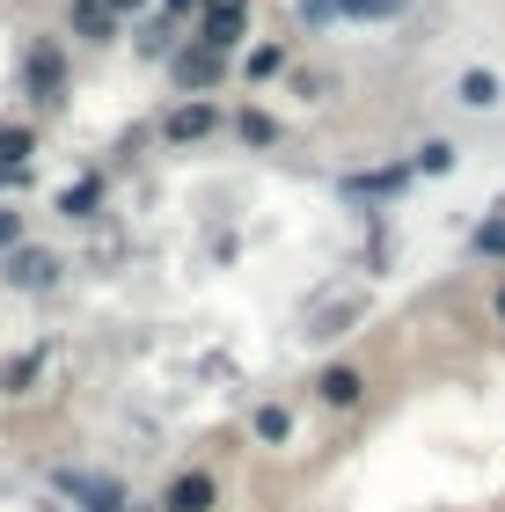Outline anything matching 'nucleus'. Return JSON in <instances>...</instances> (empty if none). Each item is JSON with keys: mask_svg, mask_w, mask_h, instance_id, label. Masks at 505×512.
<instances>
[{"mask_svg": "<svg viewBox=\"0 0 505 512\" xmlns=\"http://www.w3.org/2000/svg\"><path fill=\"white\" fill-rule=\"evenodd\" d=\"M22 103L37 110H59L66 96H74V66H66V44L59 37H30V52H22Z\"/></svg>", "mask_w": 505, "mask_h": 512, "instance_id": "f257e3e1", "label": "nucleus"}, {"mask_svg": "<svg viewBox=\"0 0 505 512\" xmlns=\"http://www.w3.org/2000/svg\"><path fill=\"white\" fill-rule=\"evenodd\" d=\"M169 66V81H176V96H220V88H227V74H235V59H227V52H213V44H176V52L162 59Z\"/></svg>", "mask_w": 505, "mask_h": 512, "instance_id": "f03ea898", "label": "nucleus"}, {"mask_svg": "<svg viewBox=\"0 0 505 512\" xmlns=\"http://www.w3.org/2000/svg\"><path fill=\"white\" fill-rule=\"evenodd\" d=\"M220 132H227L220 96H183L162 110V147H198V139H220Z\"/></svg>", "mask_w": 505, "mask_h": 512, "instance_id": "7ed1b4c3", "label": "nucleus"}, {"mask_svg": "<svg viewBox=\"0 0 505 512\" xmlns=\"http://www.w3.org/2000/svg\"><path fill=\"white\" fill-rule=\"evenodd\" d=\"M0 278H8L15 293H52L66 278V256L59 249H37V242H15L8 256H0Z\"/></svg>", "mask_w": 505, "mask_h": 512, "instance_id": "20e7f679", "label": "nucleus"}, {"mask_svg": "<svg viewBox=\"0 0 505 512\" xmlns=\"http://www.w3.org/2000/svg\"><path fill=\"white\" fill-rule=\"evenodd\" d=\"M66 37L88 44V52H110V44L125 37V15H110V0H74V8H66Z\"/></svg>", "mask_w": 505, "mask_h": 512, "instance_id": "39448f33", "label": "nucleus"}, {"mask_svg": "<svg viewBox=\"0 0 505 512\" xmlns=\"http://www.w3.org/2000/svg\"><path fill=\"white\" fill-rule=\"evenodd\" d=\"M154 512H220V476L213 469H176L162 483V505Z\"/></svg>", "mask_w": 505, "mask_h": 512, "instance_id": "423d86ee", "label": "nucleus"}, {"mask_svg": "<svg viewBox=\"0 0 505 512\" xmlns=\"http://www.w3.org/2000/svg\"><path fill=\"white\" fill-rule=\"evenodd\" d=\"M242 37H249V0H205V8H198V44L235 52Z\"/></svg>", "mask_w": 505, "mask_h": 512, "instance_id": "0eeeda50", "label": "nucleus"}, {"mask_svg": "<svg viewBox=\"0 0 505 512\" xmlns=\"http://www.w3.org/2000/svg\"><path fill=\"white\" fill-rule=\"evenodd\" d=\"M418 169L410 161H388V169H359V176H337V198H403Z\"/></svg>", "mask_w": 505, "mask_h": 512, "instance_id": "6e6552de", "label": "nucleus"}, {"mask_svg": "<svg viewBox=\"0 0 505 512\" xmlns=\"http://www.w3.org/2000/svg\"><path fill=\"white\" fill-rule=\"evenodd\" d=\"M315 403H323V410H359L366 403V366H352V359H330L323 366V374H315Z\"/></svg>", "mask_w": 505, "mask_h": 512, "instance_id": "1a4fd4ad", "label": "nucleus"}, {"mask_svg": "<svg viewBox=\"0 0 505 512\" xmlns=\"http://www.w3.org/2000/svg\"><path fill=\"white\" fill-rule=\"evenodd\" d=\"M293 74V52L279 37H264V44H249V59H242V81L249 88H271V81H286Z\"/></svg>", "mask_w": 505, "mask_h": 512, "instance_id": "9d476101", "label": "nucleus"}, {"mask_svg": "<svg viewBox=\"0 0 505 512\" xmlns=\"http://www.w3.org/2000/svg\"><path fill=\"white\" fill-rule=\"evenodd\" d=\"M103 198H110L103 169H88V176H74V183L59 191V220H96V213H103Z\"/></svg>", "mask_w": 505, "mask_h": 512, "instance_id": "9b49d317", "label": "nucleus"}, {"mask_svg": "<svg viewBox=\"0 0 505 512\" xmlns=\"http://www.w3.org/2000/svg\"><path fill=\"white\" fill-rule=\"evenodd\" d=\"M454 103H462V110H498L505 81L491 74V66H462V74H454Z\"/></svg>", "mask_w": 505, "mask_h": 512, "instance_id": "f8f14e48", "label": "nucleus"}, {"mask_svg": "<svg viewBox=\"0 0 505 512\" xmlns=\"http://www.w3.org/2000/svg\"><path fill=\"white\" fill-rule=\"evenodd\" d=\"M227 125H235V139H242V147H257V154H264V147H279V118H271L264 103H242Z\"/></svg>", "mask_w": 505, "mask_h": 512, "instance_id": "ddd939ff", "label": "nucleus"}, {"mask_svg": "<svg viewBox=\"0 0 505 512\" xmlns=\"http://www.w3.org/2000/svg\"><path fill=\"white\" fill-rule=\"evenodd\" d=\"M176 30H183V22H176V15H162V8H154V15H140V37H132V44H140V59H169L176 44H183Z\"/></svg>", "mask_w": 505, "mask_h": 512, "instance_id": "4468645a", "label": "nucleus"}, {"mask_svg": "<svg viewBox=\"0 0 505 512\" xmlns=\"http://www.w3.org/2000/svg\"><path fill=\"white\" fill-rule=\"evenodd\" d=\"M337 8V22H396V15H410L418 0H330Z\"/></svg>", "mask_w": 505, "mask_h": 512, "instance_id": "2eb2a0df", "label": "nucleus"}, {"mask_svg": "<svg viewBox=\"0 0 505 512\" xmlns=\"http://www.w3.org/2000/svg\"><path fill=\"white\" fill-rule=\"evenodd\" d=\"M249 432H257V447H286V439H293V410L286 403H257Z\"/></svg>", "mask_w": 505, "mask_h": 512, "instance_id": "dca6fc26", "label": "nucleus"}, {"mask_svg": "<svg viewBox=\"0 0 505 512\" xmlns=\"http://www.w3.org/2000/svg\"><path fill=\"white\" fill-rule=\"evenodd\" d=\"M30 154H37V125L8 118L0 125V161H8V169H30Z\"/></svg>", "mask_w": 505, "mask_h": 512, "instance_id": "f3484780", "label": "nucleus"}, {"mask_svg": "<svg viewBox=\"0 0 505 512\" xmlns=\"http://www.w3.org/2000/svg\"><path fill=\"white\" fill-rule=\"evenodd\" d=\"M37 374H44V344H30L22 359H8V366H0V395H22Z\"/></svg>", "mask_w": 505, "mask_h": 512, "instance_id": "a211bd4d", "label": "nucleus"}, {"mask_svg": "<svg viewBox=\"0 0 505 512\" xmlns=\"http://www.w3.org/2000/svg\"><path fill=\"white\" fill-rule=\"evenodd\" d=\"M469 249H476V256H491V264H505V205H498L491 220H476V227H469Z\"/></svg>", "mask_w": 505, "mask_h": 512, "instance_id": "6ab92c4d", "label": "nucleus"}, {"mask_svg": "<svg viewBox=\"0 0 505 512\" xmlns=\"http://www.w3.org/2000/svg\"><path fill=\"white\" fill-rule=\"evenodd\" d=\"M454 161H462V147H454V139H425V147H418V161H410V169H418V176H447Z\"/></svg>", "mask_w": 505, "mask_h": 512, "instance_id": "aec40b11", "label": "nucleus"}, {"mask_svg": "<svg viewBox=\"0 0 505 512\" xmlns=\"http://www.w3.org/2000/svg\"><path fill=\"white\" fill-rule=\"evenodd\" d=\"M15 242H30V220H22V213H15V205H8V198H0V256H8Z\"/></svg>", "mask_w": 505, "mask_h": 512, "instance_id": "412c9836", "label": "nucleus"}, {"mask_svg": "<svg viewBox=\"0 0 505 512\" xmlns=\"http://www.w3.org/2000/svg\"><path fill=\"white\" fill-rule=\"evenodd\" d=\"M162 0H110V15H125V22H140V15H154Z\"/></svg>", "mask_w": 505, "mask_h": 512, "instance_id": "4be33fe9", "label": "nucleus"}, {"mask_svg": "<svg viewBox=\"0 0 505 512\" xmlns=\"http://www.w3.org/2000/svg\"><path fill=\"white\" fill-rule=\"evenodd\" d=\"M22 183H30V169H8V161H0V198H15Z\"/></svg>", "mask_w": 505, "mask_h": 512, "instance_id": "5701e85b", "label": "nucleus"}, {"mask_svg": "<svg viewBox=\"0 0 505 512\" xmlns=\"http://www.w3.org/2000/svg\"><path fill=\"white\" fill-rule=\"evenodd\" d=\"M198 8H205V0H162V15H176V22H191Z\"/></svg>", "mask_w": 505, "mask_h": 512, "instance_id": "b1692460", "label": "nucleus"}, {"mask_svg": "<svg viewBox=\"0 0 505 512\" xmlns=\"http://www.w3.org/2000/svg\"><path fill=\"white\" fill-rule=\"evenodd\" d=\"M301 15H308V22H337V8H330V0H301Z\"/></svg>", "mask_w": 505, "mask_h": 512, "instance_id": "393cba45", "label": "nucleus"}, {"mask_svg": "<svg viewBox=\"0 0 505 512\" xmlns=\"http://www.w3.org/2000/svg\"><path fill=\"white\" fill-rule=\"evenodd\" d=\"M491 315H498V330H505V286H498V293H491Z\"/></svg>", "mask_w": 505, "mask_h": 512, "instance_id": "a878e982", "label": "nucleus"}]
</instances>
